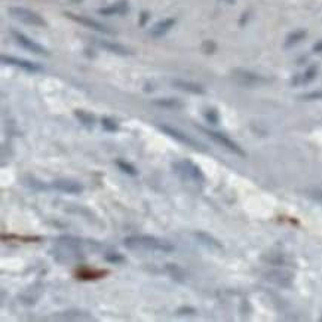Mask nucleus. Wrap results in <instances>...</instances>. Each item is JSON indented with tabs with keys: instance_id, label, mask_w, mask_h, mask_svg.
Listing matches in <instances>:
<instances>
[{
	"instance_id": "7",
	"label": "nucleus",
	"mask_w": 322,
	"mask_h": 322,
	"mask_svg": "<svg viewBox=\"0 0 322 322\" xmlns=\"http://www.w3.org/2000/svg\"><path fill=\"white\" fill-rule=\"evenodd\" d=\"M158 128L161 129L162 132H165L166 135H169L171 138H174V140H177V141H180V143H183V144H186V146H189V147H193V149L203 150V146H202L199 141H196L194 138L189 137V135H186L184 132L178 131L177 128H172V127H169V125H165V124L158 125Z\"/></svg>"
},
{
	"instance_id": "12",
	"label": "nucleus",
	"mask_w": 322,
	"mask_h": 322,
	"mask_svg": "<svg viewBox=\"0 0 322 322\" xmlns=\"http://www.w3.org/2000/svg\"><path fill=\"white\" fill-rule=\"evenodd\" d=\"M129 3L128 0H118L116 3H112L109 6L99 8L98 14L104 17H113V15H125L128 14Z\"/></svg>"
},
{
	"instance_id": "21",
	"label": "nucleus",
	"mask_w": 322,
	"mask_h": 322,
	"mask_svg": "<svg viewBox=\"0 0 322 322\" xmlns=\"http://www.w3.org/2000/svg\"><path fill=\"white\" fill-rule=\"evenodd\" d=\"M116 165H118V168H119L122 172H125V174H128V175L135 177V175L138 174L137 168H135L134 165H131L129 162L124 161V159H116Z\"/></svg>"
},
{
	"instance_id": "27",
	"label": "nucleus",
	"mask_w": 322,
	"mask_h": 322,
	"mask_svg": "<svg viewBox=\"0 0 322 322\" xmlns=\"http://www.w3.org/2000/svg\"><path fill=\"white\" fill-rule=\"evenodd\" d=\"M177 315H180V316H184V315L192 316V315H196V309L190 307V306H181V307L177 309Z\"/></svg>"
},
{
	"instance_id": "34",
	"label": "nucleus",
	"mask_w": 322,
	"mask_h": 322,
	"mask_svg": "<svg viewBox=\"0 0 322 322\" xmlns=\"http://www.w3.org/2000/svg\"><path fill=\"white\" fill-rule=\"evenodd\" d=\"M226 3H235V0H223Z\"/></svg>"
},
{
	"instance_id": "24",
	"label": "nucleus",
	"mask_w": 322,
	"mask_h": 322,
	"mask_svg": "<svg viewBox=\"0 0 322 322\" xmlns=\"http://www.w3.org/2000/svg\"><path fill=\"white\" fill-rule=\"evenodd\" d=\"M101 125H102V128L105 129L107 132H116L119 129L118 122L115 119H112V118H102L101 119Z\"/></svg>"
},
{
	"instance_id": "25",
	"label": "nucleus",
	"mask_w": 322,
	"mask_h": 322,
	"mask_svg": "<svg viewBox=\"0 0 322 322\" xmlns=\"http://www.w3.org/2000/svg\"><path fill=\"white\" fill-rule=\"evenodd\" d=\"M315 76H316V65H312V67H309V68L304 71V74H303L301 79L297 82V85H298V83H307V82L313 80Z\"/></svg>"
},
{
	"instance_id": "13",
	"label": "nucleus",
	"mask_w": 322,
	"mask_h": 322,
	"mask_svg": "<svg viewBox=\"0 0 322 322\" xmlns=\"http://www.w3.org/2000/svg\"><path fill=\"white\" fill-rule=\"evenodd\" d=\"M172 86L178 91H183V92H189V94H196V95H202L205 94V89L194 83V82H189V80H183V79H174L172 82Z\"/></svg>"
},
{
	"instance_id": "22",
	"label": "nucleus",
	"mask_w": 322,
	"mask_h": 322,
	"mask_svg": "<svg viewBox=\"0 0 322 322\" xmlns=\"http://www.w3.org/2000/svg\"><path fill=\"white\" fill-rule=\"evenodd\" d=\"M304 36H306V32H304V30H297V32L288 34V37H287V40H285V48H290L292 45L298 43Z\"/></svg>"
},
{
	"instance_id": "4",
	"label": "nucleus",
	"mask_w": 322,
	"mask_h": 322,
	"mask_svg": "<svg viewBox=\"0 0 322 322\" xmlns=\"http://www.w3.org/2000/svg\"><path fill=\"white\" fill-rule=\"evenodd\" d=\"M196 128L199 129L200 132H203L205 135H208V137H209L216 144H219L220 147H223V149L232 152V153H235V155H238V156H241V158H245V152L242 150V147H241L239 144H236L233 140H230L227 135L222 134V132H217V131H212V129L202 128V127H196Z\"/></svg>"
},
{
	"instance_id": "15",
	"label": "nucleus",
	"mask_w": 322,
	"mask_h": 322,
	"mask_svg": "<svg viewBox=\"0 0 322 322\" xmlns=\"http://www.w3.org/2000/svg\"><path fill=\"white\" fill-rule=\"evenodd\" d=\"M174 26H175V20H174V18H165V20H162L159 23H156V24L149 30V34H150V37H153V39H159V37L165 36L166 33L169 32Z\"/></svg>"
},
{
	"instance_id": "20",
	"label": "nucleus",
	"mask_w": 322,
	"mask_h": 322,
	"mask_svg": "<svg viewBox=\"0 0 322 322\" xmlns=\"http://www.w3.org/2000/svg\"><path fill=\"white\" fill-rule=\"evenodd\" d=\"M74 116L77 118V121L86 129H94V127H95L94 115H91V113H88L85 110H74Z\"/></svg>"
},
{
	"instance_id": "16",
	"label": "nucleus",
	"mask_w": 322,
	"mask_h": 322,
	"mask_svg": "<svg viewBox=\"0 0 322 322\" xmlns=\"http://www.w3.org/2000/svg\"><path fill=\"white\" fill-rule=\"evenodd\" d=\"M97 43L102 49H105L107 52H112V54H116V55H122V57L132 55V51L128 49L127 46L121 45V43H115V42H110V40H97Z\"/></svg>"
},
{
	"instance_id": "11",
	"label": "nucleus",
	"mask_w": 322,
	"mask_h": 322,
	"mask_svg": "<svg viewBox=\"0 0 322 322\" xmlns=\"http://www.w3.org/2000/svg\"><path fill=\"white\" fill-rule=\"evenodd\" d=\"M51 187L67 194H80L83 192V186L73 180H55L51 183Z\"/></svg>"
},
{
	"instance_id": "28",
	"label": "nucleus",
	"mask_w": 322,
	"mask_h": 322,
	"mask_svg": "<svg viewBox=\"0 0 322 322\" xmlns=\"http://www.w3.org/2000/svg\"><path fill=\"white\" fill-rule=\"evenodd\" d=\"M202 49H203V52H206V54H212V52L216 51V43L211 42V40H205V42L202 43Z\"/></svg>"
},
{
	"instance_id": "32",
	"label": "nucleus",
	"mask_w": 322,
	"mask_h": 322,
	"mask_svg": "<svg viewBox=\"0 0 322 322\" xmlns=\"http://www.w3.org/2000/svg\"><path fill=\"white\" fill-rule=\"evenodd\" d=\"M315 51H316V52H321V51H322V43H318V45H315Z\"/></svg>"
},
{
	"instance_id": "14",
	"label": "nucleus",
	"mask_w": 322,
	"mask_h": 322,
	"mask_svg": "<svg viewBox=\"0 0 322 322\" xmlns=\"http://www.w3.org/2000/svg\"><path fill=\"white\" fill-rule=\"evenodd\" d=\"M194 238L205 247L211 248V250H217V251H223V245L219 239H216L212 235L206 233V232H202V230H197L193 233Z\"/></svg>"
},
{
	"instance_id": "5",
	"label": "nucleus",
	"mask_w": 322,
	"mask_h": 322,
	"mask_svg": "<svg viewBox=\"0 0 322 322\" xmlns=\"http://www.w3.org/2000/svg\"><path fill=\"white\" fill-rule=\"evenodd\" d=\"M11 34H12V37L15 39V42H17L18 45H21L24 49L30 51L33 54H36V55H43V57H48V55H49V51H48L45 46H42L40 43L32 40V39L27 37L24 33L17 32V30H11Z\"/></svg>"
},
{
	"instance_id": "6",
	"label": "nucleus",
	"mask_w": 322,
	"mask_h": 322,
	"mask_svg": "<svg viewBox=\"0 0 322 322\" xmlns=\"http://www.w3.org/2000/svg\"><path fill=\"white\" fill-rule=\"evenodd\" d=\"M264 278L267 281H270L272 284L278 285V287H284V288H290L292 285V281H294V275L288 272V270H284V269H272V270H267L264 273Z\"/></svg>"
},
{
	"instance_id": "3",
	"label": "nucleus",
	"mask_w": 322,
	"mask_h": 322,
	"mask_svg": "<svg viewBox=\"0 0 322 322\" xmlns=\"http://www.w3.org/2000/svg\"><path fill=\"white\" fill-rule=\"evenodd\" d=\"M9 15L27 26H33V27H46V21L43 20V17H40L37 12H34L32 9L23 8V6H11L9 8Z\"/></svg>"
},
{
	"instance_id": "29",
	"label": "nucleus",
	"mask_w": 322,
	"mask_h": 322,
	"mask_svg": "<svg viewBox=\"0 0 322 322\" xmlns=\"http://www.w3.org/2000/svg\"><path fill=\"white\" fill-rule=\"evenodd\" d=\"M149 18H150V14H149L147 11H143V12H141V15H140V26H141V27H144V26H146V23L149 21Z\"/></svg>"
},
{
	"instance_id": "33",
	"label": "nucleus",
	"mask_w": 322,
	"mask_h": 322,
	"mask_svg": "<svg viewBox=\"0 0 322 322\" xmlns=\"http://www.w3.org/2000/svg\"><path fill=\"white\" fill-rule=\"evenodd\" d=\"M70 2H71V3H82L83 0H70Z\"/></svg>"
},
{
	"instance_id": "35",
	"label": "nucleus",
	"mask_w": 322,
	"mask_h": 322,
	"mask_svg": "<svg viewBox=\"0 0 322 322\" xmlns=\"http://www.w3.org/2000/svg\"><path fill=\"white\" fill-rule=\"evenodd\" d=\"M321 321H322V316H321Z\"/></svg>"
},
{
	"instance_id": "8",
	"label": "nucleus",
	"mask_w": 322,
	"mask_h": 322,
	"mask_svg": "<svg viewBox=\"0 0 322 322\" xmlns=\"http://www.w3.org/2000/svg\"><path fill=\"white\" fill-rule=\"evenodd\" d=\"M64 15L68 20H71V21H74V23H77V24H82V26H85V27H88V29H91V30H95V32L98 33H102V34H113V33H115L112 29H109L107 26L98 23L95 20H91V18H88V17L76 15V14H73V12H64Z\"/></svg>"
},
{
	"instance_id": "31",
	"label": "nucleus",
	"mask_w": 322,
	"mask_h": 322,
	"mask_svg": "<svg viewBox=\"0 0 322 322\" xmlns=\"http://www.w3.org/2000/svg\"><path fill=\"white\" fill-rule=\"evenodd\" d=\"M310 196L315 197L316 200L322 202V190H313V192H310Z\"/></svg>"
},
{
	"instance_id": "18",
	"label": "nucleus",
	"mask_w": 322,
	"mask_h": 322,
	"mask_svg": "<svg viewBox=\"0 0 322 322\" xmlns=\"http://www.w3.org/2000/svg\"><path fill=\"white\" fill-rule=\"evenodd\" d=\"M165 272L175 281L180 284H184L187 279V273L184 272V269L178 264H166L165 266Z\"/></svg>"
},
{
	"instance_id": "2",
	"label": "nucleus",
	"mask_w": 322,
	"mask_h": 322,
	"mask_svg": "<svg viewBox=\"0 0 322 322\" xmlns=\"http://www.w3.org/2000/svg\"><path fill=\"white\" fill-rule=\"evenodd\" d=\"M172 169L174 172L180 177L181 181L189 183L192 181L194 184H202L205 181V175L200 171V168L192 162L190 159H183V161L174 162L172 163Z\"/></svg>"
},
{
	"instance_id": "19",
	"label": "nucleus",
	"mask_w": 322,
	"mask_h": 322,
	"mask_svg": "<svg viewBox=\"0 0 322 322\" xmlns=\"http://www.w3.org/2000/svg\"><path fill=\"white\" fill-rule=\"evenodd\" d=\"M152 104L162 107V109H168V110H178V109H181L184 105L177 98H156V99L152 101Z\"/></svg>"
},
{
	"instance_id": "23",
	"label": "nucleus",
	"mask_w": 322,
	"mask_h": 322,
	"mask_svg": "<svg viewBox=\"0 0 322 322\" xmlns=\"http://www.w3.org/2000/svg\"><path fill=\"white\" fill-rule=\"evenodd\" d=\"M203 116H205V121L211 125H219V122H220V116H219V112L216 109L205 110Z\"/></svg>"
},
{
	"instance_id": "10",
	"label": "nucleus",
	"mask_w": 322,
	"mask_h": 322,
	"mask_svg": "<svg viewBox=\"0 0 322 322\" xmlns=\"http://www.w3.org/2000/svg\"><path fill=\"white\" fill-rule=\"evenodd\" d=\"M2 63L8 65H14V67H20L29 73H40L43 71V67L37 63H33L29 60H23V58H15V57H8V55H2Z\"/></svg>"
},
{
	"instance_id": "9",
	"label": "nucleus",
	"mask_w": 322,
	"mask_h": 322,
	"mask_svg": "<svg viewBox=\"0 0 322 322\" xmlns=\"http://www.w3.org/2000/svg\"><path fill=\"white\" fill-rule=\"evenodd\" d=\"M233 77L242 86H257V85H261V83L267 82L264 77H261L258 74H254L251 71H247V70H235L233 71Z\"/></svg>"
},
{
	"instance_id": "1",
	"label": "nucleus",
	"mask_w": 322,
	"mask_h": 322,
	"mask_svg": "<svg viewBox=\"0 0 322 322\" xmlns=\"http://www.w3.org/2000/svg\"><path fill=\"white\" fill-rule=\"evenodd\" d=\"M124 245L128 250H144V251H156V253H172L175 248L171 242L159 239L156 236L149 235H134L124 239Z\"/></svg>"
},
{
	"instance_id": "26",
	"label": "nucleus",
	"mask_w": 322,
	"mask_h": 322,
	"mask_svg": "<svg viewBox=\"0 0 322 322\" xmlns=\"http://www.w3.org/2000/svg\"><path fill=\"white\" fill-rule=\"evenodd\" d=\"M104 258H105V261H109L112 264H122V263H125V257L122 254H119V253H109V254L104 256Z\"/></svg>"
},
{
	"instance_id": "17",
	"label": "nucleus",
	"mask_w": 322,
	"mask_h": 322,
	"mask_svg": "<svg viewBox=\"0 0 322 322\" xmlns=\"http://www.w3.org/2000/svg\"><path fill=\"white\" fill-rule=\"evenodd\" d=\"M105 275H109V270H95V269H79L76 272V278L80 281H95V279H101Z\"/></svg>"
},
{
	"instance_id": "30",
	"label": "nucleus",
	"mask_w": 322,
	"mask_h": 322,
	"mask_svg": "<svg viewBox=\"0 0 322 322\" xmlns=\"http://www.w3.org/2000/svg\"><path fill=\"white\" fill-rule=\"evenodd\" d=\"M304 99H319L322 98V92H312V94H307V95H304Z\"/></svg>"
}]
</instances>
